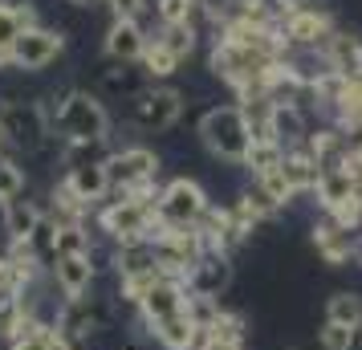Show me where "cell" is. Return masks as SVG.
<instances>
[{
	"mask_svg": "<svg viewBox=\"0 0 362 350\" xmlns=\"http://www.w3.org/2000/svg\"><path fill=\"white\" fill-rule=\"evenodd\" d=\"M0 131H4V139H8L13 151L33 155V151H41L53 139V122H49V115H45L41 98H8L4 127H0Z\"/></svg>",
	"mask_w": 362,
	"mask_h": 350,
	"instance_id": "ba28073f",
	"label": "cell"
},
{
	"mask_svg": "<svg viewBox=\"0 0 362 350\" xmlns=\"http://www.w3.org/2000/svg\"><path fill=\"white\" fill-rule=\"evenodd\" d=\"M326 322H338L346 330L362 334V293L354 289H338L326 298Z\"/></svg>",
	"mask_w": 362,
	"mask_h": 350,
	"instance_id": "83f0119b",
	"label": "cell"
},
{
	"mask_svg": "<svg viewBox=\"0 0 362 350\" xmlns=\"http://www.w3.org/2000/svg\"><path fill=\"white\" fill-rule=\"evenodd\" d=\"M232 281H236V265H232V257H224V252H204V261L187 273V281L183 285H187L192 298L220 301L232 289Z\"/></svg>",
	"mask_w": 362,
	"mask_h": 350,
	"instance_id": "4fadbf2b",
	"label": "cell"
},
{
	"mask_svg": "<svg viewBox=\"0 0 362 350\" xmlns=\"http://www.w3.org/2000/svg\"><path fill=\"white\" fill-rule=\"evenodd\" d=\"M151 8H155V21H159V25H183V21L199 17L196 0H155Z\"/></svg>",
	"mask_w": 362,
	"mask_h": 350,
	"instance_id": "836d02e7",
	"label": "cell"
},
{
	"mask_svg": "<svg viewBox=\"0 0 362 350\" xmlns=\"http://www.w3.org/2000/svg\"><path fill=\"white\" fill-rule=\"evenodd\" d=\"M350 196H358V187H354V175L346 171V167H322V175H317V187H313V204L322 208V216H329L338 204H346Z\"/></svg>",
	"mask_w": 362,
	"mask_h": 350,
	"instance_id": "603a6c76",
	"label": "cell"
},
{
	"mask_svg": "<svg viewBox=\"0 0 362 350\" xmlns=\"http://www.w3.org/2000/svg\"><path fill=\"white\" fill-rule=\"evenodd\" d=\"M8 155V139H4V131H0V159Z\"/></svg>",
	"mask_w": 362,
	"mask_h": 350,
	"instance_id": "ee69618b",
	"label": "cell"
},
{
	"mask_svg": "<svg viewBox=\"0 0 362 350\" xmlns=\"http://www.w3.org/2000/svg\"><path fill=\"white\" fill-rule=\"evenodd\" d=\"M151 252H155V265L163 277H175V281H187V273L204 261V236L196 228H175V224H159L155 236H151Z\"/></svg>",
	"mask_w": 362,
	"mask_h": 350,
	"instance_id": "5b68a950",
	"label": "cell"
},
{
	"mask_svg": "<svg viewBox=\"0 0 362 350\" xmlns=\"http://www.w3.org/2000/svg\"><path fill=\"white\" fill-rule=\"evenodd\" d=\"M62 53H66V33L37 21V25H29V29L17 37L13 57H8V69H17V74H41V69H49Z\"/></svg>",
	"mask_w": 362,
	"mask_h": 350,
	"instance_id": "9c48e42d",
	"label": "cell"
},
{
	"mask_svg": "<svg viewBox=\"0 0 362 350\" xmlns=\"http://www.w3.org/2000/svg\"><path fill=\"white\" fill-rule=\"evenodd\" d=\"M180 57H175V53L167 49L163 41H155V37H151V45H147V53H143V62H139V69H143V74H147V82H171V78H175V74H180Z\"/></svg>",
	"mask_w": 362,
	"mask_h": 350,
	"instance_id": "f1b7e54d",
	"label": "cell"
},
{
	"mask_svg": "<svg viewBox=\"0 0 362 350\" xmlns=\"http://www.w3.org/2000/svg\"><path fill=\"white\" fill-rule=\"evenodd\" d=\"M305 151H310L317 167H342L346 163V151H350V134L334 122H317L305 139Z\"/></svg>",
	"mask_w": 362,
	"mask_h": 350,
	"instance_id": "7402d4cb",
	"label": "cell"
},
{
	"mask_svg": "<svg viewBox=\"0 0 362 350\" xmlns=\"http://www.w3.org/2000/svg\"><path fill=\"white\" fill-rule=\"evenodd\" d=\"M49 330H53V326H45L41 334H33V338H21V342H13V346H4V350H49Z\"/></svg>",
	"mask_w": 362,
	"mask_h": 350,
	"instance_id": "ab89813d",
	"label": "cell"
},
{
	"mask_svg": "<svg viewBox=\"0 0 362 350\" xmlns=\"http://www.w3.org/2000/svg\"><path fill=\"white\" fill-rule=\"evenodd\" d=\"M322 62H326V69H334V74H342V78H362V37L350 33V29H334L329 33V41L322 45Z\"/></svg>",
	"mask_w": 362,
	"mask_h": 350,
	"instance_id": "ac0fdd59",
	"label": "cell"
},
{
	"mask_svg": "<svg viewBox=\"0 0 362 350\" xmlns=\"http://www.w3.org/2000/svg\"><path fill=\"white\" fill-rule=\"evenodd\" d=\"M281 175L289 180V187H293L297 196H313L322 167H317V159H313L305 147H297V151H285V159H281Z\"/></svg>",
	"mask_w": 362,
	"mask_h": 350,
	"instance_id": "484cf974",
	"label": "cell"
},
{
	"mask_svg": "<svg viewBox=\"0 0 362 350\" xmlns=\"http://www.w3.org/2000/svg\"><path fill=\"white\" fill-rule=\"evenodd\" d=\"M98 86H102V94H110V98L134 102L147 86H155V82H147V74H143L139 66H110V69H102Z\"/></svg>",
	"mask_w": 362,
	"mask_h": 350,
	"instance_id": "d4e9b609",
	"label": "cell"
},
{
	"mask_svg": "<svg viewBox=\"0 0 362 350\" xmlns=\"http://www.w3.org/2000/svg\"><path fill=\"white\" fill-rule=\"evenodd\" d=\"M159 171H163V159H159V151L147 147V143L115 147L110 159H106L110 196H115V192H151V187H159Z\"/></svg>",
	"mask_w": 362,
	"mask_h": 350,
	"instance_id": "277c9868",
	"label": "cell"
},
{
	"mask_svg": "<svg viewBox=\"0 0 362 350\" xmlns=\"http://www.w3.org/2000/svg\"><path fill=\"white\" fill-rule=\"evenodd\" d=\"M310 245L317 249V257H322L329 269H346L350 265V252H354V233L338 228L329 216H317L310 224Z\"/></svg>",
	"mask_w": 362,
	"mask_h": 350,
	"instance_id": "e0dca14e",
	"label": "cell"
},
{
	"mask_svg": "<svg viewBox=\"0 0 362 350\" xmlns=\"http://www.w3.org/2000/svg\"><path fill=\"white\" fill-rule=\"evenodd\" d=\"M147 45L151 37L143 29V21H131V17H110L106 33H102V53H106L110 66H139Z\"/></svg>",
	"mask_w": 362,
	"mask_h": 350,
	"instance_id": "7c38bea8",
	"label": "cell"
},
{
	"mask_svg": "<svg viewBox=\"0 0 362 350\" xmlns=\"http://www.w3.org/2000/svg\"><path fill=\"white\" fill-rule=\"evenodd\" d=\"M155 41H163L180 62H187V57L196 53V45H199V25L196 21H183V25H159Z\"/></svg>",
	"mask_w": 362,
	"mask_h": 350,
	"instance_id": "1f68e13d",
	"label": "cell"
},
{
	"mask_svg": "<svg viewBox=\"0 0 362 350\" xmlns=\"http://www.w3.org/2000/svg\"><path fill=\"white\" fill-rule=\"evenodd\" d=\"M41 220H45V204L41 200L21 196V200L4 204V208H0V233H4V245H13V240H29V236L37 233Z\"/></svg>",
	"mask_w": 362,
	"mask_h": 350,
	"instance_id": "d6986e66",
	"label": "cell"
},
{
	"mask_svg": "<svg viewBox=\"0 0 362 350\" xmlns=\"http://www.w3.org/2000/svg\"><path fill=\"white\" fill-rule=\"evenodd\" d=\"M21 314H25V305H21V293H8V289H0V342H8V334L17 330Z\"/></svg>",
	"mask_w": 362,
	"mask_h": 350,
	"instance_id": "8d00e7d4",
	"label": "cell"
},
{
	"mask_svg": "<svg viewBox=\"0 0 362 350\" xmlns=\"http://www.w3.org/2000/svg\"><path fill=\"white\" fill-rule=\"evenodd\" d=\"M45 115L53 122V134L62 143H110L115 118L106 110L102 94L90 90H49L45 94Z\"/></svg>",
	"mask_w": 362,
	"mask_h": 350,
	"instance_id": "6da1fadb",
	"label": "cell"
},
{
	"mask_svg": "<svg viewBox=\"0 0 362 350\" xmlns=\"http://www.w3.org/2000/svg\"><path fill=\"white\" fill-rule=\"evenodd\" d=\"M74 192H78V200H86L90 208H98L106 196H110V175H106V159L102 163H86V167H69L66 175H62Z\"/></svg>",
	"mask_w": 362,
	"mask_h": 350,
	"instance_id": "cb8c5ba5",
	"label": "cell"
},
{
	"mask_svg": "<svg viewBox=\"0 0 362 350\" xmlns=\"http://www.w3.org/2000/svg\"><path fill=\"white\" fill-rule=\"evenodd\" d=\"M208 187L192 180V175H171L167 184H159V224H175V228H196L199 216L208 212Z\"/></svg>",
	"mask_w": 362,
	"mask_h": 350,
	"instance_id": "52a82bcc",
	"label": "cell"
},
{
	"mask_svg": "<svg viewBox=\"0 0 362 350\" xmlns=\"http://www.w3.org/2000/svg\"><path fill=\"white\" fill-rule=\"evenodd\" d=\"M204 338L208 342H228V346H248V322L245 314H236V310H228V305H220L212 314V322L204 326Z\"/></svg>",
	"mask_w": 362,
	"mask_h": 350,
	"instance_id": "4316f807",
	"label": "cell"
},
{
	"mask_svg": "<svg viewBox=\"0 0 362 350\" xmlns=\"http://www.w3.org/2000/svg\"><path fill=\"white\" fill-rule=\"evenodd\" d=\"M25 187H29V175H25V167L13 159V155H4L0 159V208L4 204H13L25 196Z\"/></svg>",
	"mask_w": 362,
	"mask_h": 350,
	"instance_id": "d6a6232c",
	"label": "cell"
},
{
	"mask_svg": "<svg viewBox=\"0 0 362 350\" xmlns=\"http://www.w3.org/2000/svg\"><path fill=\"white\" fill-rule=\"evenodd\" d=\"M313 122H310V110L297 106V102H273V115H269V139L281 143L285 151H297L305 147Z\"/></svg>",
	"mask_w": 362,
	"mask_h": 350,
	"instance_id": "2e32d148",
	"label": "cell"
},
{
	"mask_svg": "<svg viewBox=\"0 0 362 350\" xmlns=\"http://www.w3.org/2000/svg\"><path fill=\"white\" fill-rule=\"evenodd\" d=\"M334 29H338L334 13L322 8V4H313V0H301L293 13L281 17V33L289 41V49H322Z\"/></svg>",
	"mask_w": 362,
	"mask_h": 350,
	"instance_id": "8fae6325",
	"label": "cell"
},
{
	"mask_svg": "<svg viewBox=\"0 0 362 350\" xmlns=\"http://www.w3.org/2000/svg\"><path fill=\"white\" fill-rule=\"evenodd\" d=\"M350 265H358V269H362V233L354 236V252H350Z\"/></svg>",
	"mask_w": 362,
	"mask_h": 350,
	"instance_id": "b9f144b4",
	"label": "cell"
},
{
	"mask_svg": "<svg viewBox=\"0 0 362 350\" xmlns=\"http://www.w3.org/2000/svg\"><path fill=\"white\" fill-rule=\"evenodd\" d=\"M358 338L362 334L346 330L338 322H322V330H317V346L322 350H358Z\"/></svg>",
	"mask_w": 362,
	"mask_h": 350,
	"instance_id": "d590c367",
	"label": "cell"
},
{
	"mask_svg": "<svg viewBox=\"0 0 362 350\" xmlns=\"http://www.w3.org/2000/svg\"><path fill=\"white\" fill-rule=\"evenodd\" d=\"M110 326V305L102 298H69L62 301V310H57V317H53V330H62L74 342V346L82 350V342H90L98 330H106Z\"/></svg>",
	"mask_w": 362,
	"mask_h": 350,
	"instance_id": "30bf717a",
	"label": "cell"
},
{
	"mask_svg": "<svg viewBox=\"0 0 362 350\" xmlns=\"http://www.w3.org/2000/svg\"><path fill=\"white\" fill-rule=\"evenodd\" d=\"M45 216L57 224V228H74V224H90L94 220V208L86 200H78V192L66 184V180H57L49 187V200H45Z\"/></svg>",
	"mask_w": 362,
	"mask_h": 350,
	"instance_id": "ffe728a7",
	"label": "cell"
},
{
	"mask_svg": "<svg viewBox=\"0 0 362 350\" xmlns=\"http://www.w3.org/2000/svg\"><path fill=\"white\" fill-rule=\"evenodd\" d=\"M62 4H69V8H94V4H102V0H62Z\"/></svg>",
	"mask_w": 362,
	"mask_h": 350,
	"instance_id": "7bdbcfd3",
	"label": "cell"
},
{
	"mask_svg": "<svg viewBox=\"0 0 362 350\" xmlns=\"http://www.w3.org/2000/svg\"><path fill=\"white\" fill-rule=\"evenodd\" d=\"M281 159H285V147H281V143H273V139H252V147H248V155H245L248 180H261L269 171H277Z\"/></svg>",
	"mask_w": 362,
	"mask_h": 350,
	"instance_id": "f546056e",
	"label": "cell"
},
{
	"mask_svg": "<svg viewBox=\"0 0 362 350\" xmlns=\"http://www.w3.org/2000/svg\"><path fill=\"white\" fill-rule=\"evenodd\" d=\"M147 338L155 342L159 350H196L199 346V322L187 310L175 317H163L147 330Z\"/></svg>",
	"mask_w": 362,
	"mask_h": 350,
	"instance_id": "44dd1931",
	"label": "cell"
},
{
	"mask_svg": "<svg viewBox=\"0 0 362 350\" xmlns=\"http://www.w3.org/2000/svg\"><path fill=\"white\" fill-rule=\"evenodd\" d=\"M102 4H110V17H131V21H139V13L147 8V0H102Z\"/></svg>",
	"mask_w": 362,
	"mask_h": 350,
	"instance_id": "f35d334b",
	"label": "cell"
},
{
	"mask_svg": "<svg viewBox=\"0 0 362 350\" xmlns=\"http://www.w3.org/2000/svg\"><path fill=\"white\" fill-rule=\"evenodd\" d=\"M187 285L175 281V277H163V281L151 289L147 298H143V305L134 310V322H139V330H151L155 322H163V317H175L187 310Z\"/></svg>",
	"mask_w": 362,
	"mask_h": 350,
	"instance_id": "5bb4252c",
	"label": "cell"
},
{
	"mask_svg": "<svg viewBox=\"0 0 362 350\" xmlns=\"http://www.w3.org/2000/svg\"><path fill=\"white\" fill-rule=\"evenodd\" d=\"M329 220L338 224V228H346V233H362V196H350L346 204H338L334 212H329Z\"/></svg>",
	"mask_w": 362,
	"mask_h": 350,
	"instance_id": "74e56055",
	"label": "cell"
},
{
	"mask_svg": "<svg viewBox=\"0 0 362 350\" xmlns=\"http://www.w3.org/2000/svg\"><path fill=\"white\" fill-rule=\"evenodd\" d=\"M252 184L261 187V192H264V196H269L273 204H277L281 212H285V208H289V204L297 200V192L289 187V180L281 175V167H277V171H269V175H261V180H252Z\"/></svg>",
	"mask_w": 362,
	"mask_h": 350,
	"instance_id": "e575fe53",
	"label": "cell"
},
{
	"mask_svg": "<svg viewBox=\"0 0 362 350\" xmlns=\"http://www.w3.org/2000/svg\"><path fill=\"white\" fill-rule=\"evenodd\" d=\"M183 106H187L183 90H175L171 82H159V86H147V90L127 106V118H131L134 131H143V134H167V131L180 127Z\"/></svg>",
	"mask_w": 362,
	"mask_h": 350,
	"instance_id": "8992f818",
	"label": "cell"
},
{
	"mask_svg": "<svg viewBox=\"0 0 362 350\" xmlns=\"http://www.w3.org/2000/svg\"><path fill=\"white\" fill-rule=\"evenodd\" d=\"M4 8H13V13H37L33 8V0H0Z\"/></svg>",
	"mask_w": 362,
	"mask_h": 350,
	"instance_id": "60d3db41",
	"label": "cell"
},
{
	"mask_svg": "<svg viewBox=\"0 0 362 350\" xmlns=\"http://www.w3.org/2000/svg\"><path fill=\"white\" fill-rule=\"evenodd\" d=\"M159 187L151 192H115L94 208V228L110 245H143L159 228Z\"/></svg>",
	"mask_w": 362,
	"mask_h": 350,
	"instance_id": "7a4b0ae2",
	"label": "cell"
},
{
	"mask_svg": "<svg viewBox=\"0 0 362 350\" xmlns=\"http://www.w3.org/2000/svg\"><path fill=\"white\" fill-rule=\"evenodd\" d=\"M196 134L216 163L245 167V155L252 147V131H248L245 110L236 102H228V106H208L196 122Z\"/></svg>",
	"mask_w": 362,
	"mask_h": 350,
	"instance_id": "3957f363",
	"label": "cell"
},
{
	"mask_svg": "<svg viewBox=\"0 0 362 350\" xmlns=\"http://www.w3.org/2000/svg\"><path fill=\"white\" fill-rule=\"evenodd\" d=\"M37 25V13H13V8H4L0 4V69H8V57H13V45H17V37Z\"/></svg>",
	"mask_w": 362,
	"mask_h": 350,
	"instance_id": "4dcf8cb0",
	"label": "cell"
},
{
	"mask_svg": "<svg viewBox=\"0 0 362 350\" xmlns=\"http://www.w3.org/2000/svg\"><path fill=\"white\" fill-rule=\"evenodd\" d=\"M98 261H94V252H86V257H57V265L49 269V281L57 285V293L62 298H90L94 293V285H98Z\"/></svg>",
	"mask_w": 362,
	"mask_h": 350,
	"instance_id": "9a60e30c",
	"label": "cell"
}]
</instances>
